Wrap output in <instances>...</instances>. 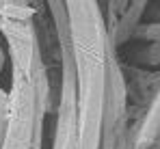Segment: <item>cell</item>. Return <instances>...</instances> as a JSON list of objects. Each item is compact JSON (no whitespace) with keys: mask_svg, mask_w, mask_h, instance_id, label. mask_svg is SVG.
<instances>
[{"mask_svg":"<svg viewBox=\"0 0 160 149\" xmlns=\"http://www.w3.org/2000/svg\"><path fill=\"white\" fill-rule=\"evenodd\" d=\"M2 63H4V54H2V48H0V69H2Z\"/></svg>","mask_w":160,"mask_h":149,"instance_id":"3957f363","label":"cell"},{"mask_svg":"<svg viewBox=\"0 0 160 149\" xmlns=\"http://www.w3.org/2000/svg\"><path fill=\"white\" fill-rule=\"evenodd\" d=\"M7 123H9V99H7V93L0 89V143L7 132Z\"/></svg>","mask_w":160,"mask_h":149,"instance_id":"7a4b0ae2","label":"cell"},{"mask_svg":"<svg viewBox=\"0 0 160 149\" xmlns=\"http://www.w3.org/2000/svg\"><path fill=\"white\" fill-rule=\"evenodd\" d=\"M0 13L9 15V17H15V20H26L32 15V9L24 7V4H11V2H2L0 4Z\"/></svg>","mask_w":160,"mask_h":149,"instance_id":"6da1fadb","label":"cell"}]
</instances>
